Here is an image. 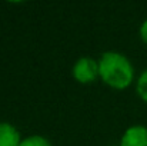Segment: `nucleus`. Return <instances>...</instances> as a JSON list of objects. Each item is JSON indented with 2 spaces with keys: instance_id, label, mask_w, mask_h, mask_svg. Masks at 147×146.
I'll return each mask as SVG.
<instances>
[{
  "instance_id": "1",
  "label": "nucleus",
  "mask_w": 147,
  "mask_h": 146,
  "mask_svg": "<svg viewBox=\"0 0 147 146\" xmlns=\"http://www.w3.org/2000/svg\"><path fill=\"white\" fill-rule=\"evenodd\" d=\"M98 76L114 89H126L134 77V69L130 60L117 52H106L98 60Z\"/></svg>"
},
{
  "instance_id": "6",
  "label": "nucleus",
  "mask_w": 147,
  "mask_h": 146,
  "mask_svg": "<svg viewBox=\"0 0 147 146\" xmlns=\"http://www.w3.org/2000/svg\"><path fill=\"white\" fill-rule=\"evenodd\" d=\"M137 93L144 102H147V70H144L137 80Z\"/></svg>"
},
{
  "instance_id": "3",
  "label": "nucleus",
  "mask_w": 147,
  "mask_h": 146,
  "mask_svg": "<svg viewBox=\"0 0 147 146\" xmlns=\"http://www.w3.org/2000/svg\"><path fill=\"white\" fill-rule=\"evenodd\" d=\"M120 146H147V128L142 125L129 128L121 136Z\"/></svg>"
},
{
  "instance_id": "2",
  "label": "nucleus",
  "mask_w": 147,
  "mask_h": 146,
  "mask_svg": "<svg viewBox=\"0 0 147 146\" xmlns=\"http://www.w3.org/2000/svg\"><path fill=\"white\" fill-rule=\"evenodd\" d=\"M73 76L79 83H92L98 76V62L84 56L80 57L73 66Z\"/></svg>"
},
{
  "instance_id": "7",
  "label": "nucleus",
  "mask_w": 147,
  "mask_h": 146,
  "mask_svg": "<svg viewBox=\"0 0 147 146\" xmlns=\"http://www.w3.org/2000/svg\"><path fill=\"white\" fill-rule=\"evenodd\" d=\"M140 37L143 39V42L147 43V20L143 22L142 27H140Z\"/></svg>"
},
{
  "instance_id": "4",
  "label": "nucleus",
  "mask_w": 147,
  "mask_h": 146,
  "mask_svg": "<svg viewBox=\"0 0 147 146\" xmlns=\"http://www.w3.org/2000/svg\"><path fill=\"white\" fill-rule=\"evenodd\" d=\"M22 138L19 130L7 122H0V146H20Z\"/></svg>"
},
{
  "instance_id": "5",
  "label": "nucleus",
  "mask_w": 147,
  "mask_h": 146,
  "mask_svg": "<svg viewBox=\"0 0 147 146\" xmlns=\"http://www.w3.org/2000/svg\"><path fill=\"white\" fill-rule=\"evenodd\" d=\"M20 146H51V145H50V142L46 138H43L40 135H32V136L23 139Z\"/></svg>"
}]
</instances>
